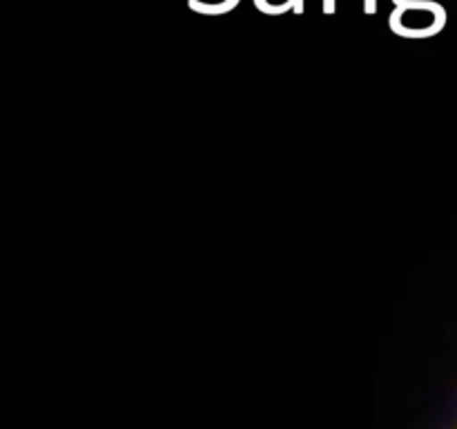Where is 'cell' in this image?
Returning a JSON list of instances; mask_svg holds the SVG:
<instances>
[{
    "label": "cell",
    "mask_w": 457,
    "mask_h": 429,
    "mask_svg": "<svg viewBox=\"0 0 457 429\" xmlns=\"http://www.w3.org/2000/svg\"><path fill=\"white\" fill-rule=\"evenodd\" d=\"M187 4H190L195 12H201V13H226L230 12V9H235L237 4H239V0H223V3L219 4H208V3H201V0H187Z\"/></svg>",
    "instance_id": "cell-1"
},
{
    "label": "cell",
    "mask_w": 457,
    "mask_h": 429,
    "mask_svg": "<svg viewBox=\"0 0 457 429\" xmlns=\"http://www.w3.org/2000/svg\"><path fill=\"white\" fill-rule=\"evenodd\" d=\"M295 12L303 13V0H295Z\"/></svg>",
    "instance_id": "cell-4"
},
{
    "label": "cell",
    "mask_w": 457,
    "mask_h": 429,
    "mask_svg": "<svg viewBox=\"0 0 457 429\" xmlns=\"http://www.w3.org/2000/svg\"><path fill=\"white\" fill-rule=\"evenodd\" d=\"M364 9L366 13H375L378 12V0H364Z\"/></svg>",
    "instance_id": "cell-2"
},
{
    "label": "cell",
    "mask_w": 457,
    "mask_h": 429,
    "mask_svg": "<svg viewBox=\"0 0 457 429\" xmlns=\"http://www.w3.org/2000/svg\"><path fill=\"white\" fill-rule=\"evenodd\" d=\"M324 12L333 13L335 12V0H324Z\"/></svg>",
    "instance_id": "cell-3"
}]
</instances>
